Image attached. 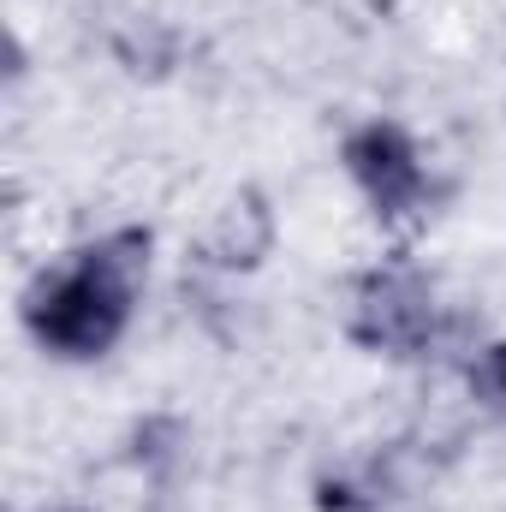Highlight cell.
Segmentation results:
<instances>
[{
  "label": "cell",
  "instance_id": "obj_1",
  "mask_svg": "<svg viewBox=\"0 0 506 512\" xmlns=\"http://www.w3.org/2000/svg\"><path fill=\"white\" fill-rule=\"evenodd\" d=\"M131 274L137 256H120V245L90 251L78 268H66L60 280H48L30 298V328L42 346H54L60 358H96L120 340L131 310Z\"/></svg>",
  "mask_w": 506,
  "mask_h": 512
},
{
  "label": "cell",
  "instance_id": "obj_2",
  "mask_svg": "<svg viewBox=\"0 0 506 512\" xmlns=\"http://www.w3.org/2000/svg\"><path fill=\"white\" fill-rule=\"evenodd\" d=\"M346 167L352 179L370 191L381 215H405L417 197H423V167H417V149L399 126H364L346 143Z\"/></svg>",
  "mask_w": 506,
  "mask_h": 512
},
{
  "label": "cell",
  "instance_id": "obj_3",
  "mask_svg": "<svg viewBox=\"0 0 506 512\" xmlns=\"http://www.w3.org/2000/svg\"><path fill=\"white\" fill-rule=\"evenodd\" d=\"M358 340L381 352H417L429 340V292L417 274H376L358 298Z\"/></svg>",
  "mask_w": 506,
  "mask_h": 512
},
{
  "label": "cell",
  "instance_id": "obj_4",
  "mask_svg": "<svg viewBox=\"0 0 506 512\" xmlns=\"http://www.w3.org/2000/svg\"><path fill=\"white\" fill-rule=\"evenodd\" d=\"M262 245H268V215H262L256 197H245V203H233V209L221 215V227H215V239H209V256L227 262V268H239V262H256Z\"/></svg>",
  "mask_w": 506,
  "mask_h": 512
},
{
  "label": "cell",
  "instance_id": "obj_5",
  "mask_svg": "<svg viewBox=\"0 0 506 512\" xmlns=\"http://www.w3.org/2000/svg\"><path fill=\"white\" fill-rule=\"evenodd\" d=\"M471 382H477V393H483V399H489L495 411H506V340L483 352V364L471 370Z\"/></svg>",
  "mask_w": 506,
  "mask_h": 512
}]
</instances>
